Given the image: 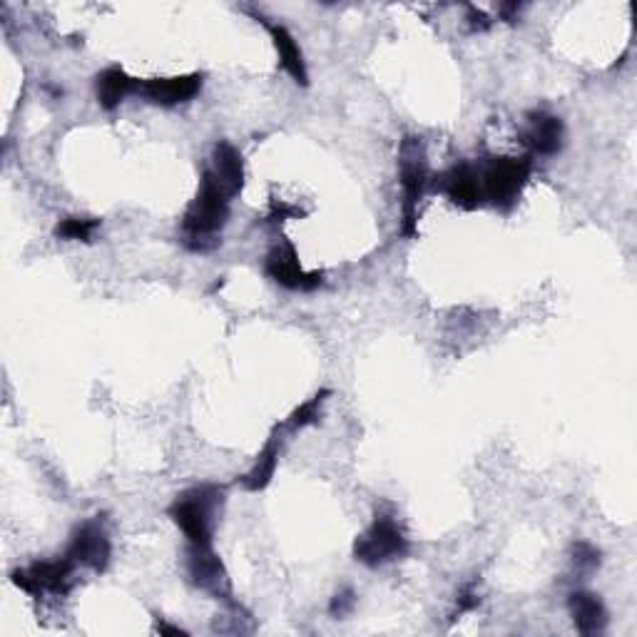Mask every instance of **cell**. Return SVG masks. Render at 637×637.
Wrapping results in <instances>:
<instances>
[{"label":"cell","instance_id":"cell-1","mask_svg":"<svg viewBox=\"0 0 637 637\" xmlns=\"http://www.w3.org/2000/svg\"><path fill=\"white\" fill-rule=\"evenodd\" d=\"M230 220V198L204 170L202 184L182 217V242L190 252H212L220 244V234Z\"/></svg>","mask_w":637,"mask_h":637},{"label":"cell","instance_id":"cell-2","mask_svg":"<svg viewBox=\"0 0 637 637\" xmlns=\"http://www.w3.org/2000/svg\"><path fill=\"white\" fill-rule=\"evenodd\" d=\"M428 155L426 145L416 135H406L399 147V182L404 192L401 202V234L414 240L418 234V208L428 188Z\"/></svg>","mask_w":637,"mask_h":637},{"label":"cell","instance_id":"cell-3","mask_svg":"<svg viewBox=\"0 0 637 637\" xmlns=\"http://www.w3.org/2000/svg\"><path fill=\"white\" fill-rule=\"evenodd\" d=\"M222 498L224 491L220 486H194L170 506L168 513L172 523L188 538L190 548H212L214 516L222 506Z\"/></svg>","mask_w":637,"mask_h":637},{"label":"cell","instance_id":"cell-4","mask_svg":"<svg viewBox=\"0 0 637 637\" xmlns=\"http://www.w3.org/2000/svg\"><path fill=\"white\" fill-rule=\"evenodd\" d=\"M531 157H493L481 172L484 198L498 210H511L531 180Z\"/></svg>","mask_w":637,"mask_h":637},{"label":"cell","instance_id":"cell-5","mask_svg":"<svg viewBox=\"0 0 637 637\" xmlns=\"http://www.w3.org/2000/svg\"><path fill=\"white\" fill-rule=\"evenodd\" d=\"M408 548V538L404 528L396 523V518L376 516L374 523L357 538L354 558L369 567H379L406 558Z\"/></svg>","mask_w":637,"mask_h":637},{"label":"cell","instance_id":"cell-6","mask_svg":"<svg viewBox=\"0 0 637 637\" xmlns=\"http://www.w3.org/2000/svg\"><path fill=\"white\" fill-rule=\"evenodd\" d=\"M73 573L75 563L65 555L57 558V561L33 563L31 567H15L11 573V583L33 597H43L47 593L67 595L73 591Z\"/></svg>","mask_w":637,"mask_h":637},{"label":"cell","instance_id":"cell-7","mask_svg":"<svg viewBox=\"0 0 637 637\" xmlns=\"http://www.w3.org/2000/svg\"><path fill=\"white\" fill-rule=\"evenodd\" d=\"M65 555L71 558L75 565H85L95 573H105L107 565H110L113 558V541L110 533H107L105 523L100 521V516L91 518V521L81 523L71 535V543H67Z\"/></svg>","mask_w":637,"mask_h":637},{"label":"cell","instance_id":"cell-8","mask_svg":"<svg viewBox=\"0 0 637 637\" xmlns=\"http://www.w3.org/2000/svg\"><path fill=\"white\" fill-rule=\"evenodd\" d=\"M264 274L289 291H314L325 284V272H307L291 242L277 244L264 259Z\"/></svg>","mask_w":637,"mask_h":637},{"label":"cell","instance_id":"cell-9","mask_svg":"<svg viewBox=\"0 0 637 637\" xmlns=\"http://www.w3.org/2000/svg\"><path fill=\"white\" fill-rule=\"evenodd\" d=\"M436 190L440 194H446L450 204H456L458 210H466V212H474L486 202L481 172H478L476 168H470L468 162L454 164V168L440 172L436 178Z\"/></svg>","mask_w":637,"mask_h":637},{"label":"cell","instance_id":"cell-10","mask_svg":"<svg viewBox=\"0 0 637 637\" xmlns=\"http://www.w3.org/2000/svg\"><path fill=\"white\" fill-rule=\"evenodd\" d=\"M202 91V73L172 75V77H147L140 81L137 95L145 97L147 103L160 107H174L194 100Z\"/></svg>","mask_w":637,"mask_h":637},{"label":"cell","instance_id":"cell-11","mask_svg":"<svg viewBox=\"0 0 637 637\" xmlns=\"http://www.w3.org/2000/svg\"><path fill=\"white\" fill-rule=\"evenodd\" d=\"M188 573L190 581L200 587V591L210 593L222 601L232 597V583L230 573L220 555L214 553V548H190L188 551Z\"/></svg>","mask_w":637,"mask_h":637},{"label":"cell","instance_id":"cell-12","mask_svg":"<svg viewBox=\"0 0 637 637\" xmlns=\"http://www.w3.org/2000/svg\"><path fill=\"white\" fill-rule=\"evenodd\" d=\"M525 132L523 142L531 147L533 155L553 157L563 150L565 140V125L558 115H551L545 110H533L525 115Z\"/></svg>","mask_w":637,"mask_h":637},{"label":"cell","instance_id":"cell-13","mask_svg":"<svg viewBox=\"0 0 637 637\" xmlns=\"http://www.w3.org/2000/svg\"><path fill=\"white\" fill-rule=\"evenodd\" d=\"M252 15L257 18L264 28H267V33L272 38V45L279 55V63H282L284 71L289 73L291 81L297 83L299 87H307L309 85V71H307V61H304V53L297 43V38H294L282 23L269 21L267 15H262V13H252Z\"/></svg>","mask_w":637,"mask_h":637},{"label":"cell","instance_id":"cell-14","mask_svg":"<svg viewBox=\"0 0 637 637\" xmlns=\"http://www.w3.org/2000/svg\"><path fill=\"white\" fill-rule=\"evenodd\" d=\"M212 180L220 184V190L227 194L230 200L237 198V194L244 190V160H242V152L237 147L230 145V142H217L212 150V164L210 170Z\"/></svg>","mask_w":637,"mask_h":637},{"label":"cell","instance_id":"cell-15","mask_svg":"<svg viewBox=\"0 0 637 637\" xmlns=\"http://www.w3.org/2000/svg\"><path fill=\"white\" fill-rule=\"evenodd\" d=\"M137 87H140V81L132 75H127L120 65H110V67H105L103 73L95 75L97 105H100L107 113L117 110V107H120L130 95H137Z\"/></svg>","mask_w":637,"mask_h":637},{"label":"cell","instance_id":"cell-16","mask_svg":"<svg viewBox=\"0 0 637 637\" xmlns=\"http://www.w3.org/2000/svg\"><path fill=\"white\" fill-rule=\"evenodd\" d=\"M567 613L573 617L575 630L581 635H601L607 627V611L601 595L591 591H573L567 595Z\"/></svg>","mask_w":637,"mask_h":637},{"label":"cell","instance_id":"cell-17","mask_svg":"<svg viewBox=\"0 0 637 637\" xmlns=\"http://www.w3.org/2000/svg\"><path fill=\"white\" fill-rule=\"evenodd\" d=\"M279 428H274V434L267 438V444L259 450L257 460H254V466L247 470V474L240 476V484L244 491L250 493H259L264 491L272 484L274 474H277V466H279Z\"/></svg>","mask_w":637,"mask_h":637},{"label":"cell","instance_id":"cell-18","mask_svg":"<svg viewBox=\"0 0 637 637\" xmlns=\"http://www.w3.org/2000/svg\"><path fill=\"white\" fill-rule=\"evenodd\" d=\"M329 396H331V391H329V389H321L319 394H314L311 399L304 401L301 406L294 408L291 414H289V418L284 421L282 428H287V431H301V428H307V426L319 424V421H321V408H325Z\"/></svg>","mask_w":637,"mask_h":637},{"label":"cell","instance_id":"cell-19","mask_svg":"<svg viewBox=\"0 0 637 637\" xmlns=\"http://www.w3.org/2000/svg\"><path fill=\"white\" fill-rule=\"evenodd\" d=\"M100 230V220L97 217H65L57 222L55 237L65 242H93V234Z\"/></svg>","mask_w":637,"mask_h":637},{"label":"cell","instance_id":"cell-20","mask_svg":"<svg viewBox=\"0 0 637 637\" xmlns=\"http://www.w3.org/2000/svg\"><path fill=\"white\" fill-rule=\"evenodd\" d=\"M573 567L577 573L597 571V567H601V551L585 541L573 543Z\"/></svg>","mask_w":637,"mask_h":637},{"label":"cell","instance_id":"cell-21","mask_svg":"<svg viewBox=\"0 0 637 637\" xmlns=\"http://www.w3.org/2000/svg\"><path fill=\"white\" fill-rule=\"evenodd\" d=\"M478 605H481V593L476 591V583L464 585L456 595V605H454V613H450V623L460 620V617H464L466 613H474Z\"/></svg>","mask_w":637,"mask_h":637},{"label":"cell","instance_id":"cell-22","mask_svg":"<svg viewBox=\"0 0 637 637\" xmlns=\"http://www.w3.org/2000/svg\"><path fill=\"white\" fill-rule=\"evenodd\" d=\"M354 605H357V595L351 587H344V591H339L335 597H331V603H329V615L331 617H347L351 611H354Z\"/></svg>","mask_w":637,"mask_h":637},{"label":"cell","instance_id":"cell-23","mask_svg":"<svg viewBox=\"0 0 637 637\" xmlns=\"http://www.w3.org/2000/svg\"><path fill=\"white\" fill-rule=\"evenodd\" d=\"M466 11H468L470 31H474V33H484V31H488V28H491V21H488V15L484 11H478L476 6H468Z\"/></svg>","mask_w":637,"mask_h":637},{"label":"cell","instance_id":"cell-24","mask_svg":"<svg viewBox=\"0 0 637 637\" xmlns=\"http://www.w3.org/2000/svg\"><path fill=\"white\" fill-rule=\"evenodd\" d=\"M301 214L304 212H299L297 208H289V204H284V202H274L269 217L272 220H287V217H301Z\"/></svg>","mask_w":637,"mask_h":637},{"label":"cell","instance_id":"cell-25","mask_svg":"<svg viewBox=\"0 0 637 637\" xmlns=\"http://www.w3.org/2000/svg\"><path fill=\"white\" fill-rule=\"evenodd\" d=\"M498 13H501V18L506 23H516L518 21V13H521V6L518 3H506L498 8Z\"/></svg>","mask_w":637,"mask_h":637},{"label":"cell","instance_id":"cell-26","mask_svg":"<svg viewBox=\"0 0 637 637\" xmlns=\"http://www.w3.org/2000/svg\"><path fill=\"white\" fill-rule=\"evenodd\" d=\"M157 633L160 635H180V637H188V630H182L178 625H170V623H157Z\"/></svg>","mask_w":637,"mask_h":637}]
</instances>
